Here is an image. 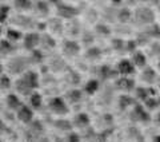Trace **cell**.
Instances as JSON below:
<instances>
[{"mask_svg":"<svg viewBox=\"0 0 160 142\" xmlns=\"http://www.w3.org/2000/svg\"><path fill=\"white\" fill-rule=\"evenodd\" d=\"M159 9H160V3H159Z\"/></svg>","mask_w":160,"mask_h":142,"instance_id":"50","label":"cell"},{"mask_svg":"<svg viewBox=\"0 0 160 142\" xmlns=\"http://www.w3.org/2000/svg\"><path fill=\"white\" fill-rule=\"evenodd\" d=\"M43 133H44L43 123L40 122V121H32V122L29 123V128H28V130H27L26 135H28V137H29V139L35 141L36 138L39 139V137L42 135Z\"/></svg>","mask_w":160,"mask_h":142,"instance_id":"6","label":"cell"},{"mask_svg":"<svg viewBox=\"0 0 160 142\" xmlns=\"http://www.w3.org/2000/svg\"><path fill=\"white\" fill-rule=\"evenodd\" d=\"M132 63H133V66H138V67H144L146 63H147L146 55H144L143 52H140V51L133 52L132 54Z\"/></svg>","mask_w":160,"mask_h":142,"instance_id":"15","label":"cell"},{"mask_svg":"<svg viewBox=\"0 0 160 142\" xmlns=\"http://www.w3.org/2000/svg\"><path fill=\"white\" fill-rule=\"evenodd\" d=\"M39 43H40L39 34L31 32V34H27L26 36H24V47L27 50H35V47H38Z\"/></svg>","mask_w":160,"mask_h":142,"instance_id":"10","label":"cell"},{"mask_svg":"<svg viewBox=\"0 0 160 142\" xmlns=\"http://www.w3.org/2000/svg\"><path fill=\"white\" fill-rule=\"evenodd\" d=\"M9 12V7L8 6H0V22H6V19L8 16Z\"/></svg>","mask_w":160,"mask_h":142,"instance_id":"33","label":"cell"},{"mask_svg":"<svg viewBox=\"0 0 160 142\" xmlns=\"http://www.w3.org/2000/svg\"><path fill=\"white\" fill-rule=\"evenodd\" d=\"M75 125L79 126V128H84V126L89 125V117L86 113H79L75 117Z\"/></svg>","mask_w":160,"mask_h":142,"instance_id":"17","label":"cell"},{"mask_svg":"<svg viewBox=\"0 0 160 142\" xmlns=\"http://www.w3.org/2000/svg\"><path fill=\"white\" fill-rule=\"evenodd\" d=\"M4 131H6V125H4V122L0 119V134H3Z\"/></svg>","mask_w":160,"mask_h":142,"instance_id":"41","label":"cell"},{"mask_svg":"<svg viewBox=\"0 0 160 142\" xmlns=\"http://www.w3.org/2000/svg\"><path fill=\"white\" fill-rule=\"evenodd\" d=\"M119 105H120V109H127L128 106H132V105H136L135 103V99L129 95H122L120 97V101H119Z\"/></svg>","mask_w":160,"mask_h":142,"instance_id":"23","label":"cell"},{"mask_svg":"<svg viewBox=\"0 0 160 142\" xmlns=\"http://www.w3.org/2000/svg\"><path fill=\"white\" fill-rule=\"evenodd\" d=\"M147 34L149 35V38H156V39L160 38V26H159L158 23L151 24V27H149Z\"/></svg>","mask_w":160,"mask_h":142,"instance_id":"27","label":"cell"},{"mask_svg":"<svg viewBox=\"0 0 160 142\" xmlns=\"http://www.w3.org/2000/svg\"><path fill=\"white\" fill-rule=\"evenodd\" d=\"M136 40H128L127 42V50L128 51H131V52H133V50H135V47H136Z\"/></svg>","mask_w":160,"mask_h":142,"instance_id":"39","label":"cell"},{"mask_svg":"<svg viewBox=\"0 0 160 142\" xmlns=\"http://www.w3.org/2000/svg\"><path fill=\"white\" fill-rule=\"evenodd\" d=\"M18 91L24 95H28L32 90L39 87V77L35 71H27L16 82Z\"/></svg>","mask_w":160,"mask_h":142,"instance_id":"1","label":"cell"},{"mask_svg":"<svg viewBox=\"0 0 160 142\" xmlns=\"http://www.w3.org/2000/svg\"><path fill=\"white\" fill-rule=\"evenodd\" d=\"M33 58L36 60H42V54H40L39 51H33Z\"/></svg>","mask_w":160,"mask_h":142,"instance_id":"42","label":"cell"},{"mask_svg":"<svg viewBox=\"0 0 160 142\" xmlns=\"http://www.w3.org/2000/svg\"><path fill=\"white\" fill-rule=\"evenodd\" d=\"M53 125H55V128L60 129V130H71L72 129V123L69 122L68 119H63V118L56 119L53 122Z\"/></svg>","mask_w":160,"mask_h":142,"instance_id":"20","label":"cell"},{"mask_svg":"<svg viewBox=\"0 0 160 142\" xmlns=\"http://www.w3.org/2000/svg\"><path fill=\"white\" fill-rule=\"evenodd\" d=\"M86 57H87L88 59H91V60L99 59L100 57H102V50L98 48V47H91V48H88Z\"/></svg>","mask_w":160,"mask_h":142,"instance_id":"24","label":"cell"},{"mask_svg":"<svg viewBox=\"0 0 160 142\" xmlns=\"http://www.w3.org/2000/svg\"><path fill=\"white\" fill-rule=\"evenodd\" d=\"M32 2H29V0H18V2H15V7H18L20 9H29L32 7Z\"/></svg>","mask_w":160,"mask_h":142,"instance_id":"29","label":"cell"},{"mask_svg":"<svg viewBox=\"0 0 160 142\" xmlns=\"http://www.w3.org/2000/svg\"><path fill=\"white\" fill-rule=\"evenodd\" d=\"M67 97H68V99H69V102L76 103V102H80V101H82L83 94H82V91H80V90L73 89V90H71V91H68Z\"/></svg>","mask_w":160,"mask_h":142,"instance_id":"19","label":"cell"},{"mask_svg":"<svg viewBox=\"0 0 160 142\" xmlns=\"http://www.w3.org/2000/svg\"><path fill=\"white\" fill-rule=\"evenodd\" d=\"M159 70H160V60H159Z\"/></svg>","mask_w":160,"mask_h":142,"instance_id":"49","label":"cell"},{"mask_svg":"<svg viewBox=\"0 0 160 142\" xmlns=\"http://www.w3.org/2000/svg\"><path fill=\"white\" fill-rule=\"evenodd\" d=\"M43 40L46 42L47 47H55V46H56V43H55V40L52 39V36H49V35H47V34L43 36Z\"/></svg>","mask_w":160,"mask_h":142,"instance_id":"36","label":"cell"},{"mask_svg":"<svg viewBox=\"0 0 160 142\" xmlns=\"http://www.w3.org/2000/svg\"><path fill=\"white\" fill-rule=\"evenodd\" d=\"M131 115L135 121H138V122H149V121H151V117H149L148 111L144 109V106L138 105V103L133 106Z\"/></svg>","mask_w":160,"mask_h":142,"instance_id":"5","label":"cell"},{"mask_svg":"<svg viewBox=\"0 0 160 142\" xmlns=\"http://www.w3.org/2000/svg\"><path fill=\"white\" fill-rule=\"evenodd\" d=\"M111 44H112V48L113 50H118V51L123 50V47H124V42H123L122 39H113Z\"/></svg>","mask_w":160,"mask_h":142,"instance_id":"35","label":"cell"},{"mask_svg":"<svg viewBox=\"0 0 160 142\" xmlns=\"http://www.w3.org/2000/svg\"><path fill=\"white\" fill-rule=\"evenodd\" d=\"M67 142H80V137L76 133H71L67 137Z\"/></svg>","mask_w":160,"mask_h":142,"instance_id":"38","label":"cell"},{"mask_svg":"<svg viewBox=\"0 0 160 142\" xmlns=\"http://www.w3.org/2000/svg\"><path fill=\"white\" fill-rule=\"evenodd\" d=\"M7 106L11 110H19L23 105H22V101L19 99V97L16 94H8V97H7Z\"/></svg>","mask_w":160,"mask_h":142,"instance_id":"12","label":"cell"},{"mask_svg":"<svg viewBox=\"0 0 160 142\" xmlns=\"http://www.w3.org/2000/svg\"><path fill=\"white\" fill-rule=\"evenodd\" d=\"M2 73H3V66L0 64V74H2Z\"/></svg>","mask_w":160,"mask_h":142,"instance_id":"45","label":"cell"},{"mask_svg":"<svg viewBox=\"0 0 160 142\" xmlns=\"http://www.w3.org/2000/svg\"><path fill=\"white\" fill-rule=\"evenodd\" d=\"M142 79L147 83H153L155 79H156V73H155V70L151 67H146L142 73Z\"/></svg>","mask_w":160,"mask_h":142,"instance_id":"16","label":"cell"},{"mask_svg":"<svg viewBox=\"0 0 160 142\" xmlns=\"http://www.w3.org/2000/svg\"><path fill=\"white\" fill-rule=\"evenodd\" d=\"M135 19L140 24H153L155 22V14L151 8L148 7H140L135 12Z\"/></svg>","mask_w":160,"mask_h":142,"instance_id":"2","label":"cell"},{"mask_svg":"<svg viewBox=\"0 0 160 142\" xmlns=\"http://www.w3.org/2000/svg\"><path fill=\"white\" fill-rule=\"evenodd\" d=\"M42 103H43L42 95L39 93H32L31 94V106H33L35 109H40L42 107Z\"/></svg>","mask_w":160,"mask_h":142,"instance_id":"25","label":"cell"},{"mask_svg":"<svg viewBox=\"0 0 160 142\" xmlns=\"http://www.w3.org/2000/svg\"><path fill=\"white\" fill-rule=\"evenodd\" d=\"M133 70H135V66H133V63L131 62V60H128V59L120 60L119 64H118V73L122 74L123 77H127V75L132 74Z\"/></svg>","mask_w":160,"mask_h":142,"instance_id":"9","label":"cell"},{"mask_svg":"<svg viewBox=\"0 0 160 142\" xmlns=\"http://www.w3.org/2000/svg\"><path fill=\"white\" fill-rule=\"evenodd\" d=\"M39 142H51V141H49L48 138H40V141Z\"/></svg>","mask_w":160,"mask_h":142,"instance_id":"43","label":"cell"},{"mask_svg":"<svg viewBox=\"0 0 160 142\" xmlns=\"http://www.w3.org/2000/svg\"><path fill=\"white\" fill-rule=\"evenodd\" d=\"M0 142H2V141H0Z\"/></svg>","mask_w":160,"mask_h":142,"instance_id":"51","label":"cell"},{"mask_svg":"<svg viewBox=\"0 0 160 142\" xmlns=\"http://www.w3.org/2000/svg\"><path fill=\"white\" fill-rule=\"evenodd\" d=\"M7 36H8V40H12V42H16L22 38V34L18 30H13V28H9L7 30Z\"/></svg>","mask_w":160,"mask_h":142,"instance_id":"28","label":"cell"},{"mask_svg":"<svg viewBox=\"0 0 160 142\" xmlns=\"http://www.w3.org/2000/svg\"><path fill=\"white\" fill-rule=\"evenodd\" d=\"M55 4H56V7H58V14L62 18L71 19V18H75L80 12L79 8L73 7V6H69V4H66L63 2H55Z\"/></svg>","mask_w":160,"mask_h":142,"instance_id":"3","label":"cell"},{"mask_svg":"<svg viewBox=\"0 0 160 142\" xmlns=\"http://www.w3.org/2000/svg\"><path fill=\"white\" fill-rule=\"evenodd\" d=\"M27 66H28V60L26 58H16V59H13L11 64H9V70L12 71V73L15 74H20V73H24L27 68Z\"/></svg>","mask_w":160,"mask_h":142,"instance_id":"7","label":"cell"},{"mask_svg":"<svg viewBox=\"0 0 160 142\" xmlns=\"http://www.w3.org/2000/svg\"><path fill=\"white\" fill-rule=\"evenodd\" d=\"M159 106V103H158V99H155V98H152V97H149L147 101H146V109L147 110H155Z\"/></svg>","mask_w":160,"mask_h":142,"instance_id":"31","label":"cell"},{"mask_svg":"<svg viewBox=\"0 0 160 142\" xmlns=\"http://www.w3.org/2000/svg\"><path fill=\"white\" fill-rule=\"evenodd\" d=\"M148 39H149V35H148L147 31H146V34H140V35H139V38H138L136 42H139L140 44H143V43H147Z\"/></svg>","mask_w":160,"mask_h":142,"instance_id":"37","label":"cell"},{"mask_svg":"<svg viewBox=\"0 0 160 142\" xmlns=\"http://www.w3.org/2000/svg\"><path fill=\"white\" fill-rule=\"evenodd\" d=\"M156 142H160V135H159V137H156Z\"/></svg>","mask_w":160,"mask_h":142,"instance_id":"46","label":"cell"},{"mask_svg":"<svg viewBox=\"0 0 160 142\" xmlns=\"http://www.w3.org/2000/svg\"><path fill=\"white\" fill-rule=\"evenodd\" d=\"M116 87L123 91H131L135 89V80L128 77H122L116 80Z\"/></svg>","mask_w":160,"mask_h":142,"instance_id":"11","label":"cell"},{"mask_svg":"<svg viewBox=\"0 0 160 142\" xmlns=\"http://www.w3.org/2000/svg\"><path fill=\"white\" fill-rule=\"evenodd\" d=\"M135 94H136L138 99L140 101H146L149 98V95L153 94V89H148V87H138L136 90H135Z\"/></svg>","mask_w":160,"mask_h":142,"instance_id":"14","label":"cell"},{"mask_svg":"<svg viewBox=\"0 0 160 142\" xmlns=\"http://www.w3.org/2000/svg\"><path fill=\"white\" fill-rule=\"evenodd\" d=\"M131 16H132V12L129 8H120L118 12V19H119V22H122V23L129 22Z\"/></svg>","mask_w":160,"mask_h":142,"instance_id":"18","label":"cell"},{"mask_svg":"<svg viewBox=\"0 0 160 142\" xmlns=\"http://www.w3.org/2000/svg\"><path fill=\"white\" fill-rule=\"evenodd\" d=\"M64 51L69 55H76L80 51V46L78 42H75V40H67V42L64 43Z\"/></svg>","mask_w":160,"mask_h":142,"instance_id":"13","label":"cell"},{"mask_svg":"<svg viewBox=\"0 0 160 142\" xmlns=\"http://www.w3.org/2000/svg\"><path fill=\"white\" fill-rule=\"evenodd\" d=\"M32 117H33V111L32 109H29L28 106H22L18 110V118L19 121H22L23 123H31L32 122Z\"/></svg>","mask_w":160,"mask_h":142,"instance_id":"8","label":"cell"},{"mask_svg":"<svg viewBox=\"0 0 160 142\" xmlns=\"http://www.w3.org/2000/svg\"><path fill=\"white\" fill-rule=\"evenodd\" d=\"M96 30H98V32L102 34V35H109L111 34V30H109V27L106 26V24H98Z\"/></svg>","mask_w":160,"mask_h":142,"instance_id":"34","label":"cell"},{"mask_svg":"<svg viewBox=\"0 0 160 142\" xmlns=\"http://www.w3.org/2000/svg\"><path fill=\"white\" fill-rule=\"evenodd\" d=\"M83 40H84V42H86L87 44H88V43H92V42H93V36H92V35L89 34V32H86V34H84Z\"/></svg>","mask_w":160,"mask_h":142,"instance_id":"40","label":"cell"},{"mask_svg":"<svg viewBox=\"0 0 160 142\" xmlns=\"http://www.w3.org/2000/svg\"><path fill=\"white\" fill-rule=\"evenodd\" d=\"M36 8H38V11L40 12V14H43V15H46V14H48V3L47 2H38L36 3Z\"/></svg>","mask_w":160,"mask_h":142,"instance_id":"30","label":"cell"},{"mask_svg":"<svg viewBox=\"0 0 160 142\" xmlns=\"http://www.w3.org/2000/svg\"><path fill=\"white\" fill-rule=\"evenodd\" d=\"M99 89V82L96 79H91V80H88L87 85H86V87H84V90H86V93L89 94V95H92L95 94L98 91Z\"/></svg>","mask_w":160,"mask_h":142,"instance_id":"22","label":"cell"},{"mask_svg":"<svg viewBox=\"0 0 160 142\" xmlns=\"http://www.w3.org/2000/svg\"><path fill=\"white\" fill-rule=\"evenodd\" d=\"M158 103H159V106H160V95H159V99H158Z\"/></svg>","mask_w":160,"mask_h":142,"instance_id":"47","label":"cell"},{"mask_svg":"<svg viewBox=\"0 0 160 142\" xmlns=\"http://www.w3.org/2000/svg\"><path fill=\"white\" fill-rule=\"evenodd\" d=\"M0 87L2 89H9L11 87V79L7 75H2L0 77Z\"/></svg>","mask_w":160,"mask_h":142,"instance_id":"32","label":"cell"},{"mask_svg":"<svg viewBox=\"0 0 160 142\" xmlns=\"http://www.w3.org/2000/svg\"><path fill=\"white\" fill-rule=\"evenodd\" d=\"M13 50V46L9 40H0V52L2 54H8Z\"/></svg>","mask_w":160,"mask_h":142,"instance_id":"26","label":"cell"},{"mask_svg":"<svg viewBox=\"0 0 160 142\" xmlns=\"http://www.w3.org/2000/svg\"><path fill=\"white\" fill-rule=\"evenodd\" d=\"M0 35H2V27H0Z\"/></svg>","mask_w":160,"mask_h":142,"instance_id":"48","label":"cell"},{"mask_svg":"<svg viewBox=\"0 0 160 142\" xmlns=\"http://www.w3.org/2000/svg\"><path fill=\"white\" fill-rule=\"evenodd\" d=\"M156 119H158V122H159V123H160V113H159V114H158V118H156Z\"/></svg>","mask_w":160,"mask_h":142,"instance_id":"44","label":"cell"},{"mask_svg":"<svg viewBox=\"0 0 160 142\" xmlns=\"http://www.w3.org/2000/svg\"><path fill=\"white\" fill-rule=\"evenodd\" d=\"M100 77H102L103 79H108V78H113L116 77V71L115 70H111L108 67V66H102L100 67Z\"/></svg>","mask_w":160,"mask_h":142,"instance_id":"21","label":"cell"},{"mask_svg":"<svg viewBox=\"0 0 160 142\" xmlns=\"http://www.w3.org/2000/svg\"><path fill=\"white\" fill-rule=\"evenodd\" d=\"M49 109H51L52 113L58 114V115H66L69 111L66 101L60 97H55L51 99V102H49Z\"/></svg>","mask_w":160,"mask_h":142,"instance_id":"4","label":"cell"}]
</instances>
